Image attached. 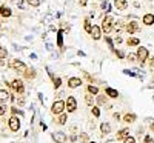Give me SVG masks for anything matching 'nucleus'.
<instances>
[{
    "label": "nucleus",
    "instance_id": "obj_41",
    "mask_svg": "<svg viewBox=\"0 0 154 143\" xmlns=\"http://www.w3.org/2000/svg\"><path fill=\"white\" fill-rule=\"evenodd\" d=\"M11 112H12V115H17V114L22 115V111H19L17 108H11Z\"/></svg>",
    "mask_w": 154,
    "mask_h": 143
},
{
    "label": "nucleus",
    "instance_id": "obj_7",
    "mask_svg": "<svg viewBox=\"0 0 154 143\" xmlns=\"http://www.w3.org/2000/svg\"><path fill=\"white\" fill-rule=\"evenodd\" d=\"M65 105H66V111L68 112H74L77 109V100H75V97L68 96V99L65 100Z\"/></svg>",
    "mask_w": 154,
    "mask_h": 143
},
{
    "label": "nucleus",
    "instance_id": "obj_34",
    "mask_svg": "<svg viewBox=\"0 0 154 143\" xmlns=\"http://www.w3.org/2000/svg\"><path fill=\"white\" fill-rule=\"evenodd\" d=\"M53 83H54V89H57V88H60V85H62V79H60V77H56V79L53 80Z\"/></svg>",
    "mask_w": 154,
    "mask_h": 143
},
{
    "label": "nucleus",
    "instance_id": "obj_27",
    "mask_svg": "<svg viewBox=\"0 0 154 143\" xmlns=\"http://www.w3.org/2000/svg\"><path fill=\"white\" fill-rule=\"evenodd\" d=\"M57 46L59 48H65L63 46V31H57Z\"/></svg>",
    "mask_w": 154,
    "mask_h": 143
},
{
    "label": "nucleus",
    "instance_id": "obj_11",
    "mask_svg": "<svg viewBox=\"0 0 154 143\" xmlns=\"http://www.w3.org/2000/svg\"><path fill=\"white\" fill-rule=\"evenodd\" d=\"M82 83H83V82H82L80 77H69V79H68V86H69L71 89H74V88H79Z\"/></svg>",
    "mask_w": 154,
    "mask_h": 143
},
{
    "label": "nucleus",
    "instance_id": "obj_10",
    "mask_svg": "<svg viewBox=\"0 0 154 143\" xmlns=\"http://www.w3.org/2000/svg\"><path fill=\"white\" fill-rule=\"evenodd\" d=\"M66 138H68V135L63 132V131H57V132L53 134V140H54L56 143H65Z\"/></svg>",
    "mask_w": 154,
    "mask_h": 143
},
{
    "label": "nucleus",
    "instance_id": "obj_39",
    "mask_svg": "<svg viewBox=\"0 0 154 143\" xmlns=\"http://www.w3.org/2000/svg\"><path fill=\"white\" fill-rule=\"evenodd\" d=\"M123 143H136V138L130 135V137H126V138L123 140Z\"/></svg>",
    "mask_w": 154,
    "mask_h": 143
},
{
    "label": "nucleus",
    "instance_id": "obj_5",
    "mask_svg": "<svg viewBox=\"0 0 154 143\" xmlns=\"http://www.w3.org/2000/svg\"><path fill=\"white\" fill-rule=\"evenodd\" d=\"M8 126H9V129L12 132H17L20 129V119L17 115H11L9 120H8Z\"/></svg>",
    "mask_w": 154,
    "mask_h": 143
},
{
    "label": "nucleus",
    "instance_id": "obj_18",
    "mask_svg": "<svg viewBox=\"0 0 154 143\" xmlns=\"http://www.w3.org/2000/svg\"><path fill=\"white\" fill-rule=\"evenodd\" d=\"M137 120V115L134 114V112H126L125 115H123V122L125 123H134Z\"/></svg>",
    "mask_w": 154,
    "mask_h": 143
},
{
    "label": "nucleus",
    "instance_id": "obj_30",
    "mask_svg": "<svg viewBox=\"0 0 154 143\" xmlns=\"http://www.w3.org/2000/svg\"><path fill=\"white\" fill-rule=\"evenodd\" d=\"M105 42L108 43V48L112 51V53H114V42L111 40V37H108V35H105Z\"/></svg>",
    "mask_w": 154,
    "mask_h": 143
},
{
    "label": "nucleus",
    "instance_id": "obj_35",
    "mask_svg": "<svg viewBox=\"0 0 154 143\" xmlns=\"http://www.w3.org/2000/svg\"><path fill=\"white\" fill-rule=\"evenodd\" d=\"M125 59H126L128 62H131V63H133V62H136V60H137V56H136V54H126V57H125Z\"/></svg>",
    "mask_w": 154,
    "mask_h": 143
},
{
    "label": "nucleus",
    "instance_id": "obj_23",
    "mask_svg": "<svg viewBox=\"0 0 154 143\" xmlns=\"http://www.w3.org/2000/svg\"><path fill=\"white\" fill-rule=\"evenodd\" d=\"M59 125H65L66 122H68V115L65 114V112H62V114H59L57 115V120H56Z\"/></svg>",
    "mask_w": 154,
    "mask_h": 143
},
{
    "label": "nucleus",
    "instance_id": "obj_2",
    "mask_svg": "<svg viewBox=\"0 0 154 143\" xmlns=\"http://www.w3.org/2000/svg\"><path fill=\"white\" fill-rule=\"evenodd\" d=\"M8 65H9V68L16 69V71L20 72V74H25V72H26V69H28L26 65H25L22 60H19V59H11Z\"/></svg>",
    "mask_w": 154,
    "mask_h": 143
},
{
    "label": "nucleus",
    "instance_id": "obj_28",
    "mask_svg": "<svg viewBox=\"0 0 154 143\" xmlns=\"http://www.w3.org/2000/svg\"><path fill=\"white\" fill-rule=\"evenodd\" d=\"M88 93L93 94V96H97V94H99V88H97L96 85L91 83V85H88Z\"/></svg>",
    "mask_w": 154,
    "mask_h": 143
},
{
    "label": "nucleus",
    "instance_id": "obj_1",
    "mask_svg": "<svg viewBox=\"0 0 154 143\" xmlns=\"http://www.w3.org/2000/svg\"><path fill=\"white\" fill-rule=\"evenodd\" d=\"M114 17L112 16H105L103 19H102V25H100V28H102V31H103L105 34H109L111 31H112V26H114Z\"/></svg>",
    "mask_w": 154,
    "mask_h": 143
},
{
    "label": "nucleus",
    "instance_id": "obj_50",
    "mask_svg": "<svg viewBox=\"0 0 154 143\" xmlns=\"http://www.w3.org/2000/svg\"><path fill=\"white\" fill-rule=\"evenodd\" d=\"M2 25H3V22H2V20H0V28H2Z\"/></svg>",
    "mask_w": 154,
    "mask_h": 143
},
{
    "label": "nucleus",
    "instance_id": "obj_16",
    "mask_svg": "<svg viewBox=\"0 0 154 143\" xmlns=\"http://www.w3.org/2000/svg\"><path fill=\"white\" fill-rule=\"evenodd\" d=\"M105 94L108 96V99H117V97H119V91L106 86V88H105Z\"/></svg>",
    "mask_w": 154,
    "mask_h": 143
},
{
    "label": "nucleus",
    "instance_id": "obj_45",
    "mask_svg": "<svg viewBox=\"0 0 154 143\" xmlns=\"http://www.w3.org/2000/svg\"><path fill=\"white\" fill-rule=\"evenodd\" d=\"M114 42H116V43H117V45H119V43H122L123 40H122V37H120V35H117V37H116V38H114Z\"/></svg>",
    "mask_w": 154,
    "mask_h": 143
},
{
    "label": "nucleus",
    "instance_id": "obj_20",
    "mask_svg": "<svg viewBox=\"0 0 154 143\" xmlns=\"http://www.w3.org/2000/svg\"><path fill=\"white\" fill-rule=\"evenodd\" d=\"M100 132L103 134V135H108V134H111V125L108 123V122H103L100 125Z\"/></svg>",
    "mask_w": 154,
    "mask_h": 143
},
{
    "label": "nucleus",
    "instance_id": "obj_12",
    "mask_svg": "<svg viewBox=\"0 0 154 143\" xmlns=\"http://www.w3.org/2000/svg\"><path fill=\"white\" fill-rule=\"evenodd\" d=\"M142 23L145 25V26H152V25H154V14L146 12V14L142 17Z\"/></svg>",
    "mask_w": 154,
    "mask_h": 143
},
{
    "label": "nucleus",
    "instance_id": "obj_32",
    "mask_svg": "<svg viewBox=\"0 0 154 143\" xmlns=\"http://www.w3.org/2000/svg\"><path fill=\"white\" fill-rule=\"evenodd\" d=\"M29 6H34V8H37L38 5H40V0H25Z\"/></svg>",
    "mask_w": 154,
    "mask_h": 143
},
{
    "label": "nucleus",
    "instance_id": "obj_42",
    "mask_svg": "<svg viewBox=\"0 0 154 143\" xmlns=\"http://www.w3.org/2000/svg\"><path fill=\"white\" fill-rule=\"evenodd\" d=\"M123 74H126V75H133V77H136V72H133V71H130V69H123Z\"/></svg>",
    "mask_w": 154,
    "mask_h": 143
},
{
    "label": "nucleus",
    "instance_id": "obj_43",
    "mask_svg": "<svg viewBox=\"0 0 154 143\" xmlns=\"http://www.w3.org/2000/svg\"><path fill=\"white\" fill-rule=\"evenodd\" d=\"M17 103H19V106H25V99H23V97L17 99Z\"/></svg>",
    "mask_w": 154,
    "mask_h": 143
},
{
    "label": "nucleus",
    "instance_id": "obj_13",
    "mask_svg": "<svg viewBox=\"0 0 154 143\" xmlns=\"http://www.w3.org/2000/svg\"><path fill=\"white\" fill-rule=\"evenodd\" d=\"M126 137H130V128H123V129H120V131H117V134H116V138L122 140V141Z\"/></svg>",
    "mask_w": 154,
    "mask_h": 143
},
{
    "label": "nucleus",
    "instance_id": "obj_21",
    "mask_svg": "<svg viewBox=\"0 0 154 143\" xmlns=\"http://www.w3.org/2000/svg\"><path fill=\"white\" fill-rule=\"evenodd\" d=\"M11 100V94L6 89H0V102H8Z\"/></svg>",
    "mask_w": 154,
    "mask_h": 143
},
{
    "label": "nucleus",
    "instance_id": "obj_36",
    "mask_svg": "<svg viewBox=\"0 0 154 143\" xmlns=\"http://www.w3.org/2000/svg\"><path fill=\"white\" fill-rule=\"evenodd\" d=\"M114 53H116V56H117L119 59H125V57H126V54L123 53V51H120V49H119V51H116V49H114Z\"/></svg>",
    "mask_w": 154,
    "mask_h": 143
},
{
    "label": "nucleus",
    "instance_id": "obj_49",
    "mask_svg": "<svg viewBox=\"0 0 154 143\" xmlns=\"http://www.w3.org/2000/svg\"><path fill=\"white\" fill-rule=\"evenodd\" d=\"M149 129H151V131L154 132V123H151V126H149Z\"/></svg>",
    "mask_w": 154,
    "mask_h": 143
},
{
    "label": "nucleus",
    "instance_id": "obj_25",
    "mask_svg": "<svg viewBox=\"0 0 154 143\" xmlns=\"http://www.w3.org/2000/svg\"><path fill=\"white\" fill-rule=\"evenodd\" d=\"M83 29L89 34V32H91V29H93V23H91V20H89V19H85L83 20Z\"/></svg>",
    "mask_w": 154,
    "mask_h": 143
},
{
    "label": "nucleus",
    "instance_id": "obj_15",
    "mask_svg": "<svg viewBox=\"0 0 154 143\" xmlns=\"http://www.w3.org/2000/svg\"><path fill=\"white\" fill-rule=\"evenodd\" d=\"M125 22L123 20H114V26H112V29L116 31V32H122V31H125Z\"/></svg>",
    "mask_w": 154,
    "mask_h": 143
},
{
    "label": "nucleus",
    "instance_id": "obj_46",
    "mask_svg": "<svg viewBox=\"0 0 154 143\" xmlns=\"http://www.w3.org/2000/svg\"><path fill=\"white\" fill-rule=\"evenodd\" d=\"M85 77H86V79L89 80V83H93V82H94V79H93V77H91V75H89L88 72H85Z\"/></svg>",
    "mask_w": 154,
    "mask_h": 143
},
{
    "label": "nucleus",
    "instance_id": "obj_26",
    "mask_svg": "<svg viewBox=\"0 0 154 143\" xmlns=\"http://www.w3.org/2000/svg\"><path fill=\"white\" fill-rule=\"evenodd\" d=\"M25 75V79H28V80H32V79H35V69H26V72L23 74Z\"/></svg>",
    "mask_w": 154,
    "mask_h": 143
},
{
    "label": "nucleus",
    "instance_id": "obj_24",
    "mask_svg": "<svg viewBox=\"0 0 154 143\" xmlns=\"http://www.w3.org/2000/svg\"><path fill=\"white\" fill-rule=\"evenodd\" d=\"M94 100H96V97H93V94H85V103L88 106H94Z\"/></svg>",
    "mask_w": 154,
    "mask_h": 143
},
{
    "label": "nucleus",
    "instance_id": "obj_17",
    "mask_svg": "<svg viewBox=\"0 0 154 143\" xmlns=\"http://www.w3.org/2000/svg\"><path fill=\"white\" fill-rule=\"evenodd\" d=\"M96 103H97V106H105L106 103H108V96L106 94H100L96 97Z\"/></svg>",
    "mask_w": 154,
    "mask_h": 143
},
{
    "label": "nucleus",
    "instance_id": "obj_8",
    "mask_svg": "<svg viewBox=\"0 0 154 143\" xmlns=\"http://www.w3.org/2000/svg\"><path fill=\"white\" fill-rule=\"evenodd\" d=\"M9 86L16 91V93H19V94H23L25 93V85H23V82L22 80H19V79H16V80H12L11 83H9Z\"/></svg>",
    "mask_w": 154,
    "mask_h": 143
},
{
    "label": "nucleus",
    "instance_id": "obj_44",
    "mask_svg": "<svg viewBox=\"0 0 154 143\" xmlns=\"http://www.w3.org/2000/svg\"><path fill=\"white\" fill-rule=\"evenodd\" d=\"M79 138H80V141H88V134H82Z\"/></svg>",
    "mask_w": 154,
    "mask_h": 143
},
{
    "label": "nucleus",
    "instance_id": "obj_9",
    "mask_svg": "<svg viewBox=\"0 0 154 143\" xmlns=\"http://www.w3.org/2000/svg\"><path fill=\"white\" fill-rule=\"evenodd\" d=\"M102 28L99 26V25H93V29H91V32H89V35H91L94 40H100L102 38Z\"/></svg>",
    "mask_w": 154,
    "mask_h": 143
},
{
    "label": "nucleus",
    "instance_id": "obj_31",
    "mask_svg": "<svg viewBox=\"0 0 154 143\" xmlns=\"http://www.w3.org/2000/svg\"><path fill=\"white\" fill-rule=\"evenodd\" d=\"M69 29H71V26H69L66 22H60V31L65 32V31H69Z\"/></svg>",
    "mask_w": 154,
    "mask_h": 143
},
{
    "label": "nucleus",
    "instance_id": "obj_38",
    "mask_svg": "<svg viewBox=\"0 0 154 143\" xmlns=\"http://www.w3.org/2000/svg\"><path fill=\"white\" fill-rule=\"evenodd\" d=\"M143 143H154V138H152L151 135H148V134H146V135L143 137Z\"/></svg>",
    "mask_w": 154,
    "mask_h": 143
},
{
    "label": "nucleus",
    "instance_id": "obj_6",
    "mask_svg": "<svg viewBox=\"0 0 154 143\" xmlns=\"http://www.w3.org/2000/svg\"><path fill=\"white\" fill-rule=\"evenodd\" d=\"M125 31L131 35V34H134V32H139V31H140V26H139V23H137L136 20H131V22H128V23L125 25Z\"/></svg>",
    "mask_w": 154,
    "mask_h": 143
},
{
    "label": "nucleus",
    "instance_id": "obj_40",
    "mask_svg": "<svg viewBox=\"0 0 154 143\" xmlns=\"http://www.w3.org/2000/svg\"><path fill=\"white\" fill-rule=\"evenodd\" d=\"M148 65H149L151 69H154V56H152L151 59H148Z\"/></svg>",
    "mask_w": 154,
    "mask_h": 143
},
{
    "label": "nucleus",
    "instance_id": "obj_3",
    "mask_svg": "<svg viewBox=\"0 0 154 143\" xmlns=\"http://www.w3.org/2000/svg\"><path fill=\"white\" fill-rule=\"evenodd\" d=\"M136 56H137V62L142 65H143L148 62V59H149V53H148V48H145V46H139L137 48V53H136Z\"/></svg>",
    "mask_w": 154,
    "mask_h": 143
},
{
    "label": "nucleus",
    "instance_id": "obj_48",
    "mask_svg": "<svg viewBox=\"0 0 154 143\" xmlns=\"http://www.w3.org/2000/svg\"><path fill=\"white\" fill-rule=\"evenodd\" d=\"M86 2H88V0H80V6H85Z\"/></svg>",
    "mask_w": 154,
    "mask_h": 143
},
{
    "label": "nucleus",
    "instance_id": "obj_19",
    "mask_svg": "<svg viewBox=\"0 0 154 143\" xmlns=\"http://www.w3.org/2000/svg\"><path fill=\"white\" fill-rule=\"evenodd\" d=\"M0 14H2V17H11L12 16V11H11V8L9 6H6V5H2L0 6Z\"/></svg>",
    "mask_w": 154,
    "mask_h": 143
},
{
    "label": "nucleus",
    "instance_id": "obj_22",
    "mask_svg": "<svg viewBox=\"0 0 154 143\" xmlns=\"http://www.w3.org/2000/svg\"><path fill=\"white\" fill-rule=\"evenodd\" d=\"M126 45L128 46H139L140 45V40H139V38L137 37H130V38H128V40H126Z\"/></svg>",
    "mask_w": 154,
    "mask_h": 143
},
{
    "label": "nucleus",
    "instance_id": "obj_47",
    "mask_svg": "<svg viewBox=\"0 0 154 143\" xmlns=\"http://www.w3.org/2000/svg\"><path fill=\"white\" fill-rule=\"evenodd\" d=\"M112 119H114V120H117V122H119V120H120V114H119V112H116V114L112 115Z\"/></svg>",
    "mask_w": 154,
    "mask_h": 143
},
{
    "label": "nucleus",
    "instance_id": "obj_29",
    "mask_svg": "<svg viewBox=\"0 0 154 143\" xmlns=\"http://www.w3.org/2000/svg\"><path fill=\"white\" fill-rule=\"evenodd\" d=\"M8 109L9 108L6 106V102H0V115H5Z\"/></svg>",
    "mask_w": 154,
    "mask_h": 143
},
{
    "label": "nucleus",
    "instance_id": "obj_33",
    "mask_svg": "<svg viewBox=\"0 0 154 143\" xmlns=\"http://www.w3.org/2000/svg\"><path fill=\"white\" fill-rule=\"evenodd\" d=\"M91 112H93V115H94V117H100V108H99L97 105H94V106H93Z\"/></svg>",
    "mask_w": 154,
    "mask_h": 143
},
{
    "label": "nucleus",
    "instance_id": "obj_51",
    "mask_svg": "<svg viewBox=\"0 0 154 143\" xmlns=\"http://www.w3.org/2000/svg\"><path fill=\"white\" fill-rule=\"evenodd\" d=\"M88 143H94V141H88Z\"/></svg>",
    "mask_w": 154,
    "mask_h": 143
},
{
    "label": "nucleus",
    "instance_id": "obj_37",
    "mask_svg": "<svg viewBox=\"0 0 154 143\" xmlns=\"http://www.w3.org/2000/svg\"><path fill=\"white\" fill-rule=\"evenodd\" d=\"M6 56H8V51L5 48H0V59H6Z\"/></svg>",
    "mask_w": 154,
    "mask_h": 143
},
{
    "label": "nucleus",
    "instance_id": "obj_4",
    "mask_svg": "<svg viewBox=\"0 0 154 143\" xmlns=\"http://www.w3.org/2000/svg\"><path fill=\"white\" fill-rule=\"evenodd\" d=\"M65 109H66V105H65V102H63V100H56L53 103V106H51V112L56 114V115L65 112Z\"/></svg>",
    "mask_w": 154,
    "mask_h": 143
},
{
    "label": "nucleus",
    "instance_id": "obj_14",
    "mask_svg": "<svg viewBox=\"0 0 154 143\" xmlns=\"http://www.w3.org/2000/svg\"><path fill=\"white\" fill-rule=\"evenodd\" d=\"M114 6L117 11H126L128 9V2L126 0H114Z\"/></svg>",
    "mask_w": 154,
    "mask_h": 143
}]
</instances>
